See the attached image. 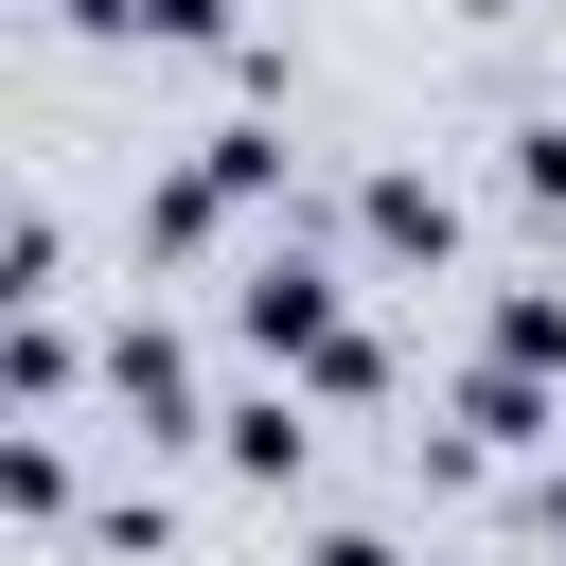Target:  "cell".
<instances>
[{
    "mask_svg": "<svg viewBox=\"0 0 566 566\" xmlns=\"http://www.w3.org/2000/svg\"><path fill=\"white\" fill-rule=\"evenodd\" d=\"M336 318H354V301H336V248L265 230V248L230 265V336H248L265 371H318V354H336Z\"/></svg>",
    "mask_w": 566,
    "mask_h": 566,
    "instance_id": "1",
    "label": "cell"
},
{
    "mask_svg": "<svg viewBox=\"0 0 566 566\" xmlns=\"http://www.w3.org/2000/svg\"><path fill=\"white\" fill-rule=\"evenodd\" d=\"M265 195H283V142H265V124H212V142L142 195V248H159V265H195V248H212L230 212H265Z\"/></svg>",
    "mask_w": 566,
    "mask_h": 566,
    "instance_id": "2",
    "label": "cell"
},
{
    "mask_svg": "<svg viewBox=\"0 0 566 566\" xmlns=\"http://www.w3.org/2000/svg\"><path fill=\"white\" fill-rule=\"evenodd\" d=\"M106 407H124V442H212L195 336H177V318H106Z\"/></svg>",
    "mask_w": 566,
    "mask_h": 566,
    "instance_id": "3",
    "label": "cell"
},
{
    "mask_svg": "<svg viewBox=\"0 0 566 566\" xmlns=\"http://www.w3.org/2000/svg\"><path fill=\"white\" fill-rule=\"evenodd\" d=\"M442 407H460V442H478V460H548V424H566V371H531V354H495V336H478Z\"/></svg>",
    "mask_w": 566,
    "mask_h": 566,
    "instance_id": "4",
    "label": "cell"
},
{
    "mask_svg": "<svg viewBox=\"0 0 566 566\" xmlns=\"http://www.w3.org/2000/svg\"><path fill=\"white\" fill-rule=\"evenodd\" d=\"M212 460H230L248 495H301V478H318V389H301V371L230 389V407H212Z\"/></svg>",
    "mask_w": 566,
    "mask_h": 566,
    "instance_id": "5",
    "label": "cell"
},
{
    "mask_svg": "<svg viewBox=\"0 0 566 566\" xmlns=\"http://www.w3.org/2000/svg\"><path fill=\"white\" fill-rule=\"evenodd\" d=\"M354 248L371 265H460V195L424 159H389V177H354Z\"/></svg>",
    "mask_w": 566,
    "mask_h": 566,
    "instance_id": "6",
    "label": "cell"
},
{
    "mask_svg": "<svg viewBox=\"0 0 566 566\" xmlns=\"http://www.w3.org/2000/svg\"><path fill=\"white\" fill-rule=\"evenodd\" d=\"M0 389H18V407H71V389H106V354L71 336V301H18V354H0Z\"/></svg>",
    "mask_w": 566,
    "mask_h": 566,
    "instance_id": "7",
    "label": "cell"
},
{
    "mask_svg": "<svg viewBox=\"0 0 566 566\" xmlns=\"http://www.w3.org/2000/svg\"><path fill=\"white\" fill-rule=\"evenodd\" d=\"M478 336H495V354H531V371H566V283H495V301H478Z\"/></svg>",
    "mask_w": 566,
    "mask_h": 566,
    "instance_id": "8",
    "label": "cell"
},
{
    "mask_svg": "<svg viewBox=\"0 0 566 566\" xmlns=\"http://www.w3.org/2000/svg\"><path fill=\"white\" fill-rule=\"evenodd\" d=\"M124 35H142V53H248L230 0H124Z\"/></svg>",
    "mask_w": 566,
    "mask_h": 566,
    "instance_id": "9",
    "label": "cell"
},
{
    "mask_svg": "<svg viewBox=\"0 0 566 566\" xmlns=\"http://www.w3.org/2000/svg\"><path fill=\"white\" fill-rule=\"evenodd\" d=\"M301 389H318V407H389V336H371V318H336V354H318Z\"/></svg>",
    "mask_w": 566,
    "mask_h": 566,
    "instance_id": "10",
    "label": "cell"
},
{
    "mask_svg": "<svg viewBox=\"0 0 566 566\" xmlns=\"http://www.w3.org/2000/svg\"><path fill=\"white\" fill-rule=\"evenodd\" d=\"M495 177H513V212H548V230H566V124H513V142H495Z\"/></svg>",
    "mask_w": 566,
    "mask_h": 566,
    "instance_id": "11",
    "label": "cell"
},
{
    "mask_svg": "<svg viewBox=\"0 0 566 566\" xmlns=\"http://www.w3.org/2000/svg\"><path fill=\"white\" fill-rule=\"evenodd\" d=\"M301 566H407V548H389V531H318Z\"/></svg>",
    "mask_w": 566,
    "mask_h": 566,
    "instance_id": "12",
    "label": "cell"
},
{
    "mask_svg": "<svg viewBox=\"0 0 566 566\" xmlns=\"http://www.w3.org/2000/svg\"><path fill=\"white\" fill-rule=\"evenodd\" d=\"M531 548H566V460H548V478H531Z\"/></svg>",
    "mask_w": 566,
    "mask_h": 566,
    "instance_id": "13",
    "label": "cell"
}]
</instances>
